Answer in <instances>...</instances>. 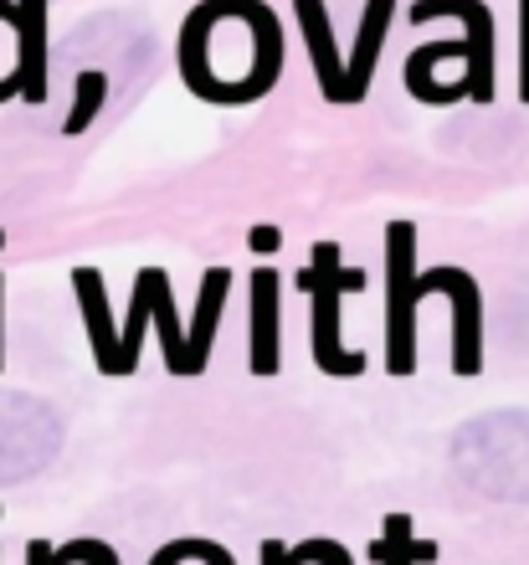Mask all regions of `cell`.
Listing matches in <instances>:
<instances>
[{
	"mask_svg": "<svg viewBox=\"0 0 529 565\" xmlns=\"http://www.w3.org/2000/svg\"><path fill=\"white\" fill-rule=\"evenodd\" d=\"M180 73L211 104H252L283 73V31L263 0H201L180 26Z\"/></svg>",
	"mask_w": 529,
	"mask_h": 565,
	"instance_id": "obj_1",
	"label": "cell"
},
{
	"mask_svg": "<svg viewBox=\"0 0 529 565\" xmlns=\"http://www.w3.org/2000/svg\"><path fill=\"white\" fill-rule=\"evenodd\" d=\"M412 21H432V15H453L463 21L457 42H437V46H416V57L406 67H437L447 57H463V77H457V98L473 104H494V11L484 0H416Z\"/></svg>",
	"mask_w": 529,
	"mask_h": 565,
	"instance_id": "obj_2",
	"label": "cell"
},
{
	"mask_svg": "<svg viewBox=\"0 0 529 565\" xmlns=\"http://www.w3.org/2000/svg\"><path fill=\"white\" fill-rule=\"evenodd\" d=\"M314 263L304 268V294H309V350H314V365L324 375H360L366 371V355L360 350H345L339 340V294H360L366 273L360 268H345L339 263V247L335 242H319L314 247Z\"/></svg>",
	"mask_w": 529,
	"mask_h": 565,
	"instance_id": "obj_3",
	"label": "cell"
},
{
	"mask_svg": "<svg viewBox=\"0 0 529 565\" xmlns=\"http://www.w3.org/2000/svg\"><path fill=\"white\" fill-rule=\"evenodd\" d=\"M416 226L391 222L385 226V371L406 375L416 371Z\"/></svg>",
	"mask_w": 529,
	"mask_h": 565,
	"instance_id": "obj_4",
	"label": "cell"
},
{
	"mask_svg": "<svg viewBox=\"0 0 529 565\" xmlns=\"http://www.w3.org/2000/svg\"><path fill=\"white\" fill-rule=\"evenodd\" d=\"M416 288L426 294H447L453 303V375L473 381L484 375V294L478 278L463 268H437V273H416Z\"/></svg>",
	"mask_w": 529,
	"mask_h": 565,
	"instance_id": "obj_5",
	"label": "cell"
},
{
	"mask_svg": "<svg viewBox=\"0 0 529 565\" xmlns=\"http://www.w3.org/2000/svg\"><path fill=\"white\" fill-rule=\"evenodd\" d=\"M15 6V93L27 104H46V0Z\"/></svg>",
	"mask_w": 529,
	"mask_h": 565,
	"instance_id": "obj_6",
	"label": "cell"
},
{
	"mask_svg": "<svg viewBox=\"0 0 529 565\" xmlns=\"http://www.w3.org/2000/svg\"><path fill=\"white\" fill-rule=\"evenodd\" d=\"M278 334H283V319H278V273L273 268H257L252 273V350H247V365L252 375H278L283 365V350H278Z\"/></svg>",
	"mask_w": 529,
	"mask_h": 565,
	"instance_id": "obj_7",
	"label": "cell"
},
{
	"mask_svg": "<svg viewBox=\"0 0 529 565\" xmlns=\"http://www.w3.org/2000/svg\"><path fill=\"white\" fill-rule=\"evenodd\" d=\"M294 15H298V26H304V42H309L319 93L329 104H345V57H339V46H335V26H329L324 0H294Z\"/></svg>",
	"mask_w": 529,
	"mask_h": 565,
	"instance_id": "obj_8",
	"label": "cell"
},
{
	"mask_svg": "<svg viewBox=\"0 0 529 565\" xmlns=\"http://www.w3.org/2000/svg\"><path fill=\"white\" fill-rule=\"evenodd\" d=\"M391 21H396V0H366L360 36H355V52H350V62H345V104H360L370 93V77H375V62H381Z\"/></svg>",
	"mask_w": 529,
	"mask_h": 565,
	"instance_id": "obj_9",
	"label": "cell"
},
{
	"mask_svg": "<svg viewBox=\"0 0 529 565\" xmlns=\"http://www.w3.org/2000/svg\"><path fill=\"white\" fill-rule=\"evenodd\" d=\"M73 288H77V303H83V324H88V344H93L98 371L118 375V324H114V309H108L104 273H98V268H77L73 273Z\"/></svg>",
	"mask_w": 529,
	"mask_h": 565,
	"instance_id": "obj_10",
	"label": "cell"
},
{
	"mask_svg": "<svg viewBox=\"0 0 529 565\" xmlns=\"http://www.w3.org/2000/svg\"><path fill=\"white\" fill-rule=\"evenodd\" d=\"M226 294H232V273H226V268H207V278H201V298H195L191 334H186V375L207 371L211 340H216L221 309H226Z\"/></svg>",
	"mask_w": 529,
	"mask_h": 565,
	"instance_id": "obj_11",
	"label": "cell"
},
{
	"mask_svg": "<svg viewBox=\"0 0 529 565\" xmlns=\"http://www.w3.org/2000/svg\"><path fill=\"white\" fill-rule=\"evenodd\" d=\"M134 282L145 288L149 319H155V329H160L165 371H170V375H186V329H180L176 294H170V273H165V268H139V273H134Z\"/></svg>",
	"mask_w": 529,
	"mask_h": 565,
	"instance_id": "obj_12",
	"label": "cell"
},
{
	"mask_svg": "<svg viewBox=\"0 0 529 565\" xmlns=\"http://www.w3.org/2000/svg\"><path fill=\"white\" fill-rule=\"evenodd\" d=\"M381 565H426L437 561V540H416L412 535V520L406 514H391L385 520V535L370 545Z\"/></svg>",
	"mask_w": 529,
	"mask_h": 565,
	"instance_id": "obj_13",
	"label": "cell"
},
{
	"mask_svg": "<svg viewBox=\"0 0 529 565\" xmlns=\"http://www.w3.org/2000/svg\"><path fill=\"white\" fill-rule=\"evenodd\" d=\"M104 104H108V73H98V67H88V73L77 77V104H73V114L62 119V135L73 139V135H83L98 114H104Z\"/></svg>",
	"mask_w": 529,
	"mask_h": 565,
	"instance_id": "obj_14",
	"label": "cell"
},
{
	"mask_svg": "<svg viewBox=\"0 0 529 565\" xmlns=\"http://www.w3.org/2000/svg\"><path fill=\"white\" fill-rule=\"evenodd\" d=\"M52 561L57 565H118V555L108 540H73V545H52Z\"/></svg>",
	"mask_w": 529,
	"mask_h": 565,
	"instance_id": "obj_15",
	"label": "cell"
},
{
	"mask_svg": "<svg viewBox=\"0 0 529 565\" xmlns=\"http://www.w3.org/2000/svg\"><path fill=\"white\" fill-rule=\"evenodd\" d=\"M288 565H355V555L339 545V540H304L294 551L283 555Z\"/></svg>",
	"mask_w": 529,
	"mask_h": 565,
	"instance_id": "obj_16",
	"label": "cell"
},
{
	"mask_svg": "<svg viewBox=\"0 0 529 565\" xmlns=\"http://www.w3.org/2000/svg\"><path fill=\"white\" fill-rule=\"evenodd\" d=\"M519 98L529 104V0H519Z\"/></svg>",
	"mask_w": 529,
	"mask_h": 565,
	"instance_id": "obj_17",
	"label": "cell"
},
{
	"mask_svg": "<svg viewBox=\"0 0 529 565\" xmlns=\"http://www.w3.org/2000/svg\"><path fill=\"white\" fill-rule=\"evenodd\" d=\"M186 555H191V540H170L165 551L149 555V565H186ZM226 565H236V561H226Z\"/></svg>",
	"mask_w": 529,
	"mask_h": 565,
	"instance_id": "obj_18",
	"label": "cell"
},
{
	"mask_svg": "<svg viewBox=\"0 0 529 565\" xmlns=\"http://www.w3.org/2000/svg\"><path fill=\"white\" fill-rule=\"evenodd\" d=\"M278 247H283L278 226H252V253H278Z\"/></svg>",
	"mask_w": 529,
	"mask_h": 565,
	"instance_id": "obj_19",
	"label": "cell"
},
{
	"mask_svg": "<svg viewBox=\"0 0 529 565\" xmlns=\"http://www.w3.org/2000/svg\"><path fill=\"white\" fill-rule=\"evenodd\" d=\"M27 565H57V561H52V545H46V540H31V545H27Z\"/></svg>",
	"mask_w": 529,
	"mask_h": 565,
	"instance_id": "obj_20",
	"label": "cell"
},
{
	"mask_svg": "<svg viewBox=\"0 0 529 565\" xmlns=\"http://www.w3.org/2000/svg\"><path fill=\"white\" fill-rule=\"evenodd\" d=\"M283 555H288V545H278V540H263V565H288Z\"/></svg>",
	"mask_w": 529,
	"mask_h": 565,
	"instance_id": "obj_21",
	"label": "cell"
},
{
	"mask_svg": "<svg viewBox=\"0 0 529 565\" xmlns=\"http://www.w3.org/2000/svg\"><path fill=\"white\" fill-rule=\"evenodd\" d=\"M0 294H6V282H0ZM0 365H6V329H0Z\"/></svg>",
	"mask_w": 529,
	"mask_h": 565,
	"instance_id": "obj_22",
	"label": "cell"
},
{
	"mask_svg": "<svg viewBox=\"0 0 529 565\" xmlns=\"http://www.w3.org/2000/svg\"><path fill=\"white\" fill-rule=\"evenodd\" d=\"M0 98H6V93H0Z\"/></svg>",
	"mask_w": 529,
	"mask_h": 565,
	"instance_id": "obj_23",
	"label": "cell"
}]
</instances>
